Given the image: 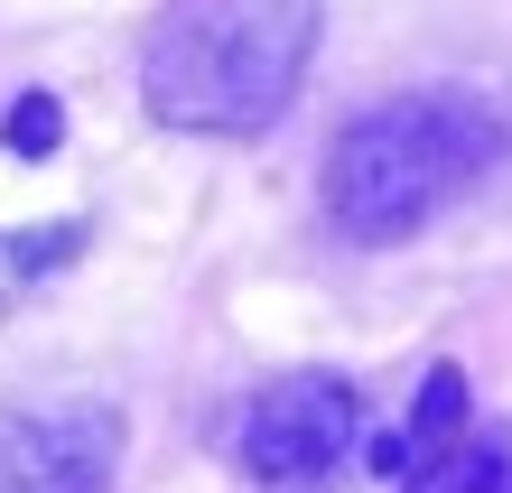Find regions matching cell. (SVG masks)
<instances>
[{
  "mask_svg": "<svg viewBox=\"0 0 512 493\" xmlns=\"http://www.w3.org/2000/svg\"><path fill=\"white\" fill-rule=\"evenodd\" d=\"M112 400H10L0 410V493H103L122 466Z\"/></svg>",
  "mask_w": 512,
  "mask_h": 493,
  "instance_id": "4",
  "label": "cell"
},
{
  "mask_svg": "<svg viewBox=\"0 0 512 493\" xmlns=\"http://www.w3.org/2000/svg\"><path fill=\"white\" fill-rule=\"evenodd\" d=\"M326 0H168L140 47V103L168 131L261 140L298 103Z\"/></svg>",
  "mask_w": 512,
  "mask_h": 493,
  "instance_id": "1",
  "label": "cell"
},
{
  "mask_svg": "<svg viewBox=\"0 0 512 493\" xmlns=\"http://www.w3.org/2000/svg\"><path fill=\"white\" fill-rule=\"evenodd\" d=\"M364 438V391L345 373H280L252 391L243 428H233V466L252 484H317L336 475V456Z\"/></svg>",
  "mask_w": 512,
  "mask_h": 493,
  "instance_id": "3",
  "label": "cell"
},
{
  "mask_svg": "<svg viewBox=\"0 0 512 493\" xmlns=\"http://www.w3.org/2000/svg\"><path fill=\"white\" fill-rule=\"evenodd\" d=\"M75 242H84L75 214H66V224H47V233H0V317H10V307L47 280V270H66Z\"/></svg>",
  "mask_w": 512,
  "mask_h": 493,
  "instance_id": "7",
  "label": "cell"
},
{
  "mask_svg": "<svg viewBox=\"0 0 512 493\" xmlns=\"http://www.w3.org/2000/svg\"><path fill=\"white\" fill-rule=\"evenodd\" d=\"M401 493H512V419H475L438 466H419Z\"/></svg>",
  "mask_w": 512,
  "mask_h": 493,
  "instance_id": "6",
  "label": "cell"
},
{
  "mask_svg": "<svg viewBox=\"0 0 512 493\" xmlns=\"http://www.w3.org/2000/svg\"><path fill=\"white\" fill-rule=\"evenodd\" d=\"M466 428H475V410H466V373H457V363H429V382H419V410H410V419L373 447V475L410 484L419 466H438V456L457 447Z\"/></svg>",
  "mask_w": 512,
  "mask_h": 493,
  "instance_id": "5",
  "label": "cell"
},
{
  "mask_svg": "<svg viewBox=\"0 0 512 493\" xmlns=\"http://www.w3.org/2000/svg\"><path fill=\"white\" fill-rule=\"evenodd\" d=\"M0 140H10V159H56V140H66L56 94H19V112L0 121Z\"/></svg>",
  "mask_w": 512,
  "mask_h": 493,
  "instance_id": "8",
  "label": "cell"
},
{
  "mask_svg": "<svg viewBox=\"0 0 512 493\" xmlns=\"http://www.w3.org/2000/svg\"><path fill=\"white\" fill-rule=\"evenodd\" d=\"M503 159V121L475 94H401L354 112L326 149V214L354 242H401Z\"/></svg>",
  "mask_w": 512,
  "mask_h": 493,
  "instance_id": "2",
  "label": "cell"
}]
</instances>
